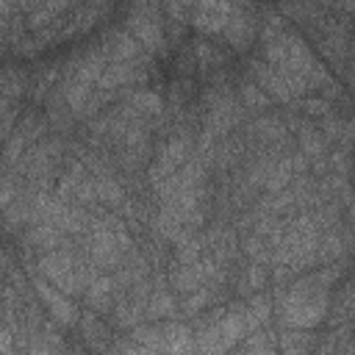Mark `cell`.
I'll return each mask as SVG.
<instances>
[{
	"label": "cell",
	"mask_w": 355,
	"mask_h": 355,
	"mask_svg": "<svg viewBox=\"0 0 355 355\" xmlns=\"http://www.w3.org/2000/svg\"><path fill=\"white\" fill-rule=\"evenodd\" d=\"M241 316H244V324L247 327H261L269 319V300L266 297H252L247 302V311Z\"/></svg>",
	"instance_id": "cell-13"
},
{
	"label": "cell",
	"mask_w": 355,
	"mask_h": 355,
	"mask_svg": "<svg viewBox=\"0 0 355 355\" xmlns=\"http://www.w3.org/2000/svg\"><path fill=\"white\" fill-rule=\"evenodd\" d=\"M247 333L244 316L239 311H225L216 316H208L197 336H194V349L202 355H225L227 349H233Z\"/></svg>",
	"instance_id": "cell-2"
},
{
	"label": "cell",
	"mask_w": 355,
	"mask_h": 355,
	"mask_svg": "<svg viewBox=\"0 0 355 355\" xmlns=\"http://www.w3.org/2000/svg\"><path fill=\"white\" fill-rule=\"evenodd\" d=\"M0 355H14V336L6 327H0Z\"/></svg>",
	"instance_id": "cell-21"
},
{
	"label": "cell",
	"mask_w": 355,
	"mask_h": 355,
	"mask_svg": "<svg viewBox=\"0 0 355 355\" xmlns=\"http://www.w3.org/2000/svg\"><path fill=\"white\" fill-rule=\"evenodd\" d=\"M178 308V302H175V297H172V291H155V297L150 300V316H166V313H172Z\"/></svg>",
	"instance_id": "cell-16"
},
{
	"label": "cell",
	"mask_w": 355,
	"mask_h": 355,
	"mask_svg": "<svg viewBox=\"0 0 355 355\" xmlns=\"http://www.w3.org/2000/svg\"><path fill=\"white\" fill-rule=\"evenodd\" d=\"M86 288H89L86 300H89V305H92L94 311L111 308V300H114V280H111V277H94V280H89Z\"/></svg>",
	"instance_id": "cell-11"
},
{
	"label": "cell",
	"mask_w": 355,
	"mask_h": 355,
	"mask_svg": "<svg viewBox=\"0 0 355 355\" xmlns=\"http://www.w3.org/2000/svg\"><path fill=\"white\" fill-rule=\"evenodd\" d=\"M125 247H128V236L122 227H100L92 239V258L100 266H108V263L114 266L125 252Z\"/></svg>",
	"instance_id": "cell-5"
},
{
	"label": "cell",
	"mask_w": 355,
	"mask_h": 355,
	"mask_svg": "<svg viewBox=\"0 0 355 355\" xmlns=\"http://www.w3.org/2000/svg\"><path fill=\"white\" fill-rule=\"evenodd\" d=\"M133 103L139 105V111H144V114H153V111H158L161 108V100L153 94V92H139L136 97H133Z\"/></svg>",
	"instance_id": "cell-17"
},
{
	"label": "cell",
	"mask_w": 355,
	"mask_h": 355,
	"mask_svg": "<svg viewBox=\"0 0 355 355\" xmlns=\"http://www.w3.org/2000/svg\"><path fill=\"white\" fill-rule=\"evenodd\" d=\"M122 355H158V352H150V349H128V352H122Z\"/></svg>",
	"instance_id": "cell-22"
},
{
	"label": "cell",
	"mask_w": 355,
	"mask_h": 355,
	"mask_svg": "<svg viewBox=\"0 0 355 355\" xmlns=\"http://www.w3.org/2000/svg\"><path fill=\"white\" fill-rule=\"evenodd\" d=\"M194 14V25L202 28V31H225L230 14H233V6L227 3H200V6H191L189 8Z\"/></svg>",
	"instance_id": "cell-7"
},
{
	"label": "cell",
	"mask_w": 355,
	"mask_h": 355,
	"mask_svg": "<svg viewBox=\"0 0 355 355\" xmlns=\"http://www.w3.org/2000/svg\"><path fill=\"white\" fill-rule=\"evenodd\" d=\"M252 33H255V22H252L250 11H241V8L233 6V14H230V19L225 25V36L230 39V44H236L241 50V47H247L252 42Z\"/></svg>",
	"instance_id": "cell-9"
},
{
	"label": "cell",
	"mask_w": 355,
	"mask_h": 355,
	"mask_svg": "<svg viewBox=\"0 0 355 355\" xmlns=\"http://www.w3.org/2000/svg\"><path fill=\"white\" fill-rule=\"evenodd\" d=\"M83 336H86V341H89V347L94 349V352H103V349H108V344H111V333H108V327L97 319V316H86L83 319Z\"/></svg>",
	"instance_id": "cell-12"
},
{
	"label": "cell",
	"mask_w": 355,
	"mask_h": 355,
	"mask_svg": "<svg viewBox=\"0 0 355 355\" xmlns=\"http://www.w3.org/2000/svg\"><path fill=\"white\" fill-rule=\"evenodd\" d=\"M205 300H208V288H194V294L189 300H183V311L186 313H194L197 308L205 305Z\"/></svg>",
	"instance_id": "cell-18"
},
{
	"label": "cell",
	"mask_w": 355,
	"mask_h": 355,
	"mask_svg": "<svg viewBox=\"0 0 355 355\" xmlns=\"http://www.w3.org/2000/svg\"><path fill=\"white\" fill-rule=\"evenodd\" d=\"M58 239H61V236H58V230H55L50 222H42V225L31 233V244H36V247H47V250L55 247Z\"/></svg>",
	"instance_id": "cell-15"
},
{
	"label": "cell",
	"mask_w": 355,
	"mask_h": 355,
	"mask_svg": "<svg viewBox=\"0 0 355 355\" xmlns=\"http://www.w3.org/2000/svg\"><path fill=\"white\" fill-rule=\"evenodd\" d=\"M128 28L133 31V39H139L144 47H150V50L164 47V31H161L155 8H150V6L133 8L128 17Z\"/></svg>",
	"instance_id": "cell-4"
},
{
	"label": "cell",
	"mask_w": 355,
	"mask_h": 355,
	"mask_svg": "<svg viewBox=\"0 0 355 355\" xmlns=\"http://www.w3.org/2000/svg\"><path fill=\"white\" fill-rule=\"evenodd\" d=\"M244 355H277L275 338L269 333H252L244 344Z\"/></svg>",
	"instance_id": "cell-14"
},
{
	"label": "cell",
	"mask_w": 355,
	"mask_h": 355,
	"mask_svg": "<svg viewBox=\"0 0 355 355\" xmlns=\"http://www.w3.org/2000/svg\"><path fill=\"white\" fill-rule=\"evenodd\" d=\"M277 344H280V355H311L313 336L305 330H286Z\"/></svg>",
	"instance_id": "cell-10"
},
{
	"label": "cell",
	"mask_w": 355,
	"mask_h": 355,
	"mask_svg": "<svg viewBox=\"0 0 355 355\" xmlns=\"http://www.w3.org/2000/svg\"><path fill=\"white\" fill-rule=\"evenodd\" d=\"M200 250H202V244H197V239H189V241H183L180 247H178V255H180V261H191L194 255H200Z\"/></svg>",
	"instance_id": "cell-19"
},
{
	"label": "cell",
	"mask_w": 355,
	"mask_h": 355,
	"mask_svg": "<svg viewBox=\"0 0 355 355\" xmlns=\"http://www.w3.org/2000/svg\"><path fill=\"white\" fill-rule=\"evenodd\" d=\"M39 266H42V272L50 277V283H53L61 294H78V291L86 288L89 280H92L89 266H83L80 261H75L69 252H61V250L42 255Z\"/></svg>",
	"instance_id": "cell-3"
},
{
	"label": "cell",
	"mask_w": 355,
	"mask_h": 355,
	"mask_svg": "<svg viewBox=\"0 0 355 355\" xmlns=\"http://www.w3.org/2000/svg\"><path fill=\"white\" fill-rule=\"evenodd\" d=\"M186 153H189V141H186V139H172V141L161 150V155H155V164H153V180L161 183V180L172 178V175L178 172V166L183 164Z\"/></svg>",
	"instance_id": "cell-6"
},
{
	"label": "cell",
	"mask_w": 355,
	"mask_h": 355,
	"mask_svg": "<svg viewBox=\"0 0 355 355\" xmlns=\"http://www.w3.org/2000/svg\"><path fill=\"white\" fill-rule=\"evenodd\" d=\"M322 280H324V275H316V277L300 280L288 288L280 316L291 330H308L324 319L330 297H327V286Z\"/></svg>",
	"instance_id": "cell-1"
},
{
	"label": "cell",
	"mask_w": 355,
	"mask_h": 355,
	"mask_svg": "<svg viewBox=\"0 0 355 355\" xmlns=\"http://www.w3.org/2000/svg\"><path fill=\"white\" fill-rule=\"evenodd\" d=\"M36 288H39V297L47 302V308H50V313L58 319V322H64V324H72L75 322V305L67 300V294H61L58 288H53V286H47V283H42V280H36Z\"/></svg>",
	"instance_id": "cell-8"
},
{
	"label": "cell",
	"mask_w": 355,
	"mask_h": 355,
	"mask_svg": "<svg viewBox=\"0 0 355 355\" xmlns=\"http://www.w3.org/2000/svg\"><path fill=\"white\" fill-rule=\"evenodd\" d=\"M244 97H247V103L255 108V105H266V94L258 89V86H244Z\"/></svg>",
	"instance_id": "cell-20"
}]
</instances>
